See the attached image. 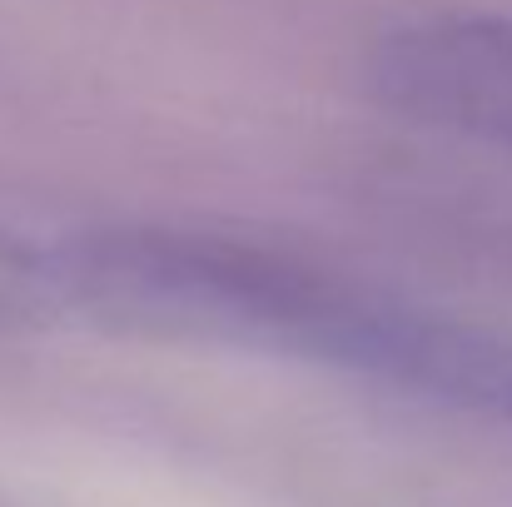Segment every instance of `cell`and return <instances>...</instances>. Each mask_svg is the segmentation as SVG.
I'll use <instances>...</instances> for the list:
<instances>
[{
	"label": "cell",
	"instance_id": "cell-1",
	"mask_svg": "<svg viewBox=\"0 0 512 507\" xmlns=\"http://www.w3.org/2000/svg\"><path fill=\"white\" fill-rule=\"evenodd\" d=\"M299 358L388 383L512 433V338L498 329L413 309L329 274L304 319Z\"/></svg>",
	"mask_w": 512,
	"mask_h": 507
},
{
	"label": "cell",
	"instance_id": "cell-2",
	"mask_svg": "<svg viewBox=\"0 0 512 507\" xmlns=\"http://www.w3.org/2000/svg\"><path fill=\"white\" fill-rule=\"evenodd\" d=\"M363 80L383 110L512 155V10H418L378 30Z\"/></svg>",
	"mask_w": 512,
	"mask_h": 507
}]
</instances>
